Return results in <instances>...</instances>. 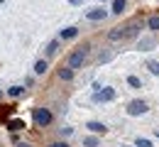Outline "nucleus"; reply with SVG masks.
<instances>
[{
    "mask_svg": "<svg viewBox=\"0 0 159 147\" xmlns=\"http://www.w3.org/2000/svg\"><path fill=\"white\" fill-rule=\"evenodd\" d=\"M137 34V25H127V27H118L110 32V39H127V37H135Z\"/></svg>",
    "mask_w": 159,
    "mask_h": 147,
    "instance_id": "nucleus-1",
    "label": "nucleus"
},
{
    "mask_svg": "<svg viewBox=\"0 0 159 147\" xmlns=\"http://www.w3.org/2000/svg\"><path fill=\"white\" fill-rule=\"evenodd\" d=\"M86 54H88V47H86V44L79 47V49H74V54L69 57V66H71V69H79L81 64H83V59H86Z\"/></svg>",
    "mask_w": 159,
    "mask_h": 147,
    "instance_id": "nucleus-2",
    "label": "nucleus"
},
{
    "mask_svg": "<svg viewBox=\"0 0 159 147\" xmlns=\"http://www.w3.org/2000/svg\"><path fill=\"white\" fill-rule=\"evenodd\" d=\"M34 123L39 127H47L52 123V113H49L47 108H37V110H34Z\"/></svg>",
    "mask_w": 159,
    "mask_h": 147,
    "instance_id": "nucleus-3",
    "label": "nucleus"
},
{
    "mask_svg": "<svg viewBox=\"0 0 159 147\" xmlns=\"http://www.w3.org/2000/svg\"><path fill=\"white\" fill-rule=\"evenodd\" d=\"M127 113L130 115H142V113H147V103L144 101H132L127 105Z\"/></svg>",
    "mask_w": 159,
    "mask_h": 147,
    "instance_id": "nucleus-4",
    "label": "nucleus"
},
{
    "mask_svg": "<svg viewBox=\"0 0 159 147\" xmlns=\"http://www.w3.org/2000/svg\"><path fill=\"white\" fill-rule=\"evenodd\" d=\"M113 98H115V91L113 88H103V91L96 93V101H113Z\"/></svg>",
    "mask_w": 159,
    "mask_h": 147,
    "instance_id": "nucleus-5",
    "label": "nucleus"
},
{
    "mask_svg": "<svg viewBox=\"0 0 159 147\" xmlns=\"http://www.w3.org/2000/svg\"><path fill=\"white\" fill-rule=\"evenodd\" d=\"M76 34H79L76 27H66V30H61V39H74Z\"/></svg>",
    "mask_w": 159,
    "mask_h": 147,
    "instance_id": "nucleus-6",
    "label": "nucleus"
},
{
    "mask_svg": "<svg viewBox=\"0 0 159 147\" xmlns=\"http://www.w3.org/2000/svg\"><path fill=\"white\" fill-rule=\"evenodd\" d=\"M71 76H74V69H71V66L59 69V79H61V81H71Z\"/></svg>",
    "mask_w": 159,
    "mask_h": 147,
    "instance_id": "nucleus-7",
    "label": "nucleus"
},
{
    "mask_svg": "<svg viewBox=\"0 0 159 147\" xmlns=\"http://www.w3.org/2000/svg\"><path fill=\"white\" fill-rule=\"evenodd\" d=\"M103 17H105V10H91V12H88V20H93V22H98V20H103Z\"/></svg>",
    "mask_w": 159,
    "mask_h": 147,
    "instance_id": "nucleus-8",
    "label": "nucleus"
},
{
    "mask_svg": "<svg viewBox=\"0 0 159 147\" xmlns=\"http://www.w3.org/2000/svg\"><path fill=\"white\" fill-rule=\"evenodd\" d=\"M86 127H88L91 132H105V125H103V123H96V120H91Z\"/></svg>",
    "mask_w": 159,
    "mask_h": 147,
    "instance_id": "nucleus-9",
    "label": "nucleus"
},
{
    "mask_svg": "<svg viewBox=\"0 0 159 147\" xmlns=\"http://www.w3.org/2000/svg\"><path fill=\"white\" fill-rule=\"evenodd\" d=\"M122 10H125V0H113V12H115V15H120Z\"/></svg>",
    "mask_w": 159,
    "mask_h": 147,
    "instance_id": "nucleus-10",
    "label": "nucleus"
},
{
    "mask_svg": "<svg viewBox=\"0 0 159 147\" xmlns=\"http://www.w3.org/2000/svg\"><path fill=\"white\" fill-rule=\"evenodd\" d=\"M7 127H10V130H22V127H25V120H10Z\"/></svg>",
    "mask_w": 159,
    "mask_h": 147,
    "instance_id": "nucleus-11",
    "label": "nucleus"
},
{
    "mask_svg": "<svg viewBox=\"0 0 159 147\" xmlns=\"http://www.w3.org/2000/svg\"><path fill=\"white\" fill-rule=\"evenodd\" d=\"M34 71H37V74H44V71H47V62H37L34 64Z\"/></svg>",
    "mask_w": 159,
    "mask_h": 147,
    "instance_id": "nucleus-12",
    "label": "nucleus"
},
{
    "mask_svg": "<svg viewBox=\"0 0 159 147\" xmlns=\"http://www.w3.org/2000/svg\"><path fill=\"white\" fill-rule=\"evenodd\" d=\"M127 84H130V86H135V88H139V86H142V81H139L137 76H127Z\"/></svg>",
    "mask_w": 159,
    "mask_h": 147,
    "instance_id": "nucleus-13",
    "label": "nucleus"
},
{
    "mask_svg": "<svg viewBox=\"0 0 159 147\" xmlns=\"http://www.w3.org/2000/svg\"><path fill=\"white\" fill-rule=\"evenodd\" d=\"M152 30H159V15H154V17H149V22H147Z\"/></svg>",
    "mask_w": 159,
    "mask_h": 147,
    "instance_id": "nucleus-14",
    "label": "nucleus"
},
{
    "mask_svg": "<svg viewBox=\"0 0 159 147\" xmlns=\"http://www.w3.org/2000/svg\"><path fill=\"white\" fill-rule=\"evenodd\" d=\"M7 93H10V96H15V98H17V96H22V86H12V88H10V91H7Z\"/></svg>",
    "mask_w": 159,
    "mask_h": 147,
    "instance_id": "nucleus-15",
    "label": "nucleus"
},
{
    "mask_svg": "<svg viewBox=\"0 0 159 147\" xmlns=\"http://www.w3.org/2000/svg\"><path fill=\"white\" fill-rule=\"evenodd\" d=\"M137 147H152V142L149 140H142V137H137V142H135Z\"/></svg>",
    "mask_w": 159,
    "mask_h": 147,
    "instance_id": "nucleus-16",
    "label": "nucleus"
},
{
    "mask_svg": "<svg viewBox=\"0 0 159 147\" xmlns=\"http://www.w3.org/2000/svg\"><path fill=\"white\" fill-rule=\"evenodd\" d=\"M57 47H59V42H49V47H47V52H49V54H54V52H57Z\"/></svg>",
    "mask_w": 159,
    "mask_h": 147,
    "instance_id": "nucleus-17",
    "label": "nucleus"
},
{
    "mask_svg": "<svg viewBox=\"0 0 159 147\" xmlns=\"http://www.w3.org/2000/svg\"><path fill=\"white\" fill-rule=\"evenodd\" d=\"M149 71H152V74H157V76H159V64H157V62H152V64H149Z\"/></svg>",
    "mask_w": 159,
    "mask_h": 147,
    "instance_id": "nucleus-18",
    "label": "nucleus"
},
{
    "mask_svg": "<svg viewBox=\"0 0 159 147\" xmlns=\"http://www.w3.org/2000/svg\"><path fill=\"white\" fill-rule=\"evenodd\" d=\"M52 147H69V145H66V142H54Z\"/></svg>",
    "mask_w": 159,
    "mask_h": 147,
    "instance_id": "nucleus-19",
    "label": "nucleus"
},
{
    "mask_svg": "<svg viewBox=\"0 0 159 147\" xmlns=\"http://www.w3.org/2000/svg\"><path fill=\"white\" fill-rule=\"evenodd\" d=\"M69 2H71V5H81L83 0H69Z\"/></svg>",
    "mask_w": 159,
    "mask_h": 147,
    "instance_id": "nucleus-20",
    "label": "nucleus"
},
{
    "mask_svg": "<svg viewBox=\"0 0 159 147\" xmlns=\"http://www.w3.org/2000/svg\"><path fill=\"white\" fill-rule=\"evenodd\" d=\"M17 147H30V145H25V142H20V145H17Z\"/></svg>",
    "mask_w": 159,
    "mask_h": 147,
    "instance_id": "nucleus-21",
    "label": "nucleus"
},
{
    "mask_svg": "<svg viewBox=\"0 0 159 147\" xmlns=\"http://www.w3.org/2000/svg\"><path fill=\"white\" fill-rule=\"evenodd\" d=\"M0 2H5V0H0Z\"/></svg>",
    "mask_w": 159,
    "mask_h": 147,
    "instance_id": "nucleus-22",
    "label": "nucleus"
},
{
    "mask_svg": "<svg viewBox=\"0 0 159 147\" xmlns=\"http://www.w3.org/2000/svg\"><path fill=\"white\" fill-rule=\"evenodd\" d=\"M0 96H2V93H0Z\"/></svg>",
    "mask_w": 159,
    "mask_h": 147,
    "instance_id": "nucleus-23",
    "label": "nucleus"
}]
</instances>
